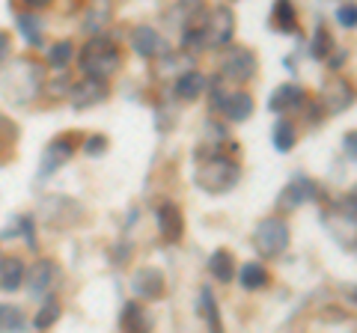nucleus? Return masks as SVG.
<instances>
[{
	"label": "nucleus",
	"instance_id": "nucleus-1",
	"mask_svg": "<svg viewBox=\"0 0 357 333\" xmlns=\"http://www.w3.org/2000/svg\"><path fill=\"white\" fill-rule=\"evenodd\" d=\"M236 33V13L229 6H215L203 15L199 24L185 30V48L199 54L203 48H227Z\"/></svg>",
	"mask_w": 357,
	"mask_h": 333
},
{
	"label": "nucleus",
	"instance_id": "nucleus-2",
	"mask_svg": "<svg viewBox=\"0 0 357 333\" xmlns=\"http://www.w3.org/2000/svg\"><path fill=\"white\" fill-rule=\"evenodd\" d=\"M77 63H81L84 77L98 81V84H107L110 77L122 69V54L107 36H93L84 45V51L77 54Z\"/></svg>",
	"mask_w": 357,
	"mask_h": 333
},
{
	"label": "nucleus",
	"instance_id": "nucleus-3",
	"mask_svg": "<svg viewBox=\"0 0 357 333\" xmlns=\"http://www.w3.org/2000/svg\"><path fill=\"white\" fill-rule=\"evenodd\" d=\"M238 179H241V166H238V161L227 158V155H208L194 173V182L203 187L208 196H220V194L232 191V187L238 185Z\"/></svg>",
	"mask_w": 357,
	"mask_h": 333
},
{
	"label": "nucleus",
	"instance_id": "nucleus-4",
	"mask_svg": "<svg viewBox=\"0 0 357 333\" xmlns=\"http://www.w3.org/2000/svg\"><path fill=\"white\" fill-rule=\"evenodd\" d=\"M289 238H292V232H289V224L283 217H262L259 224L253 229V247L259 253L262 259H277L283 256L286 247H289Z\"/></svg>",
	"mask_w": 357,
	"mask_h": 333
},
{
	"label": "nucleus",
	"instance_id": "nucleus-5",
	"mask_svg": "<svg viewBox=\"0 0 357 333\" xmlns=\"http://www.w3.org/2000/svg\"><path fill=\"white\" fill-rule=\"evenodd\" d=\"M325 224L333 232V238L345 247H357V206L351 199H340L325 212Z\"/></svg>",
	"mask_w": 357,
	"mask_h": 333
},
{
	"label": "nucleus",
	"instance_id": "nucleus-6",
	"mask_svg": "<svg viewBox=\"0 0 357 333\" xmlns=\"http://www.w3.org/2000/svg\"><path fill=\"white\" fill-rule=\"evenodd\" d=\"M354 98H357L354 86H351L349 81H345V77L333 75V77H328V81L321 84V93H319V107L325 110V114L337 116V114H342V110H349V107L354 104Z\"/></svg>",
	"mask_w": 357,
	"mask_h": 333
},
{
	"label": "nucleus",
	"instance_id": "nucleus-7",
	"mask_svg": "<svg viewBox=\"0 0 357 333\" xmlns=\"http://www.w3.org/2000/svg\"><path fill=\"white\" fill-rule=\"evenodd\" d=\"M220 72H223V77H229V81L244 84V81H250V77H256V72H259V57H256L250 48H227L223 63H220Z\"/></svg>",
	"mask_w": 357,
	"mask_h": 333
},
{
	"label": "nucleus",
	"instance_id": "nucleus-8",
	"mask_svg": "<svg viewBox=\"0 0 357 333\" xmlns=\"http://www.w3.org/2000/svg\"><path fill=\"white\" fill-rule=\"evenodd\" d=\"M24 280H27V292H30L33 297H51L54 288L60 286L63 274H60V265L54 262V259H39V262L24 274Z\"/></svg>",
	"mask_w": 357,
	"mask_h": 333
},
{
	"label": "nucleus",
	"instance_id": "nucleus-9",
	"mask_svg": "<svg viewBox=\"0 0 357 333\" xmlns=\"http://www.w3.org/2000/svg\"><path fill=\"white\" fill-rule=\"evenodd\" d=\"M66 208H77V203H75V199H69V196H45L39 203V217L48 226H54V229H69L81 217H77V215H66Z\"/></svg>",
	"mask_w": 357,
	"mask_h": 333
},
{
	"label": "nucleus",
	"instance_id": "nucleus-10",
	"mask_svg": "<svg viewBox=\"0 0 357 333\" xmlns=\"http://www.w3.org/2000/svg\"><path fill=\"white\" fill-rule=\"evenodd\" d=\"M75 137L72 134H63V137H54L48 146H45L42 152V164H39V179H48V176H54L60 170V166L66 164L75 155Z\"/></svg>",
	"mask_w": 357,
	"mask_h": 333
},
{
	"label": "nucleus",
	"instance_id": "nucleus-11",
	"mask_svg": "<svg viewBox=\"0 0 357 333\" xmlns=\"http://www.w3.org/2000/svg\"><path fill=\"white\" fill-rule=\"evenodd\" d=\"M131 288L134 295L143 297V301H158V297H164V274L158 268H137L131 277Z\"/></svg>",
	"mask_w": 357,
	"mask_h": 333
},
{
	"label": "nucleus",
	"instance_id": "nucleus-12",
	"mask_svg": "<svg viewBox=\"0 0 357 333\" xmlns=\"http://www.w3.org/2000/svg\"><path fill=\"white\" fill-rule=\"evenodd\" d=\"M158 235L167 241V244H176L178 238H182L185 232V217H182V208H178L176 203H161L158 206Z\"/></svg>",
	"mask_w": 357,
	"mask_h": 333
},
{
	"label": "nucleus",
	"instance_id": "nucleus-13",
	"mask_svg": "<svg viewBox=\"0 0 357 333\" xmlns=\"http://www.w3.org/2000/svg\"><path fill=\"white\" fill-rule=\"evenodd\" d=\"M310 199H321V187L312 179H307V176H298V179L283 191L280 208H298V206L310 203Z\"/></svg>",
	"mask_w": 357,
	"mask_h": 333
},
{
	"label": "nucleus",
	"instance_id": "nucleus-14",
	"mask_svg": "<svg viewBox=\"0 0 357 333\" xmlns=\"http://www.w3.org/2000/svg\"><path fill=\"white\" fill-rule=\"evenodd\" d=\"M304 104H307V93H304V86H298V84L277 86L271 98H268V110H274V114H289V110H298Z\"/></svg>",
	"mask_w": 357,
	"mask_h": 333
},
{
	"label": "nucleus",
	"instance_id": "nucleus-15",
	"mask_svg": "<svg viewBox=\"0 0 357 333\" xmlns=\"http://www.w3.org/2000/svg\"><path fill=\"white\" fill-rule=\"evenodd\" d=\"M152 316L149 309L137 304V301H128L126 307H122V316H119V327L122 333H152Z\"/></svg>",
	"mask_w": 357,
	"mask_h": 333
},
{
	"label": "nucleus",
	"instance_id": "nucleus-16",
	"mask_svg": "<svg viewBox=\"0 0 357 333\" xmlns=\"http://www.w3.org/2000/svg\"><path fill=\"white\" fill-rule=\"evenodd\" d=\"M206 86H208L206 75L197 72V69H191V72H185V75L176 77L173 93H176V98H182V102H197V98L206 93Z\"/></svg>",
	"mask_w": 357,
	"mask_h": 333
},
{
	"label": "nucleus",
	"instance_id": "nucleus-17",
	"mask_svg": "<svg viewBox=\"0 0 357 333\" xmlns=\"http://www.w3.org/2000/svg\"><path fill=\"white\" fill-rule=\"evenodd\" d=\"M131 48L137 51L140 57H158V54H164V42L152 27L140 24L131 30Z\"/></svg>",
	"mask_w": 357,
	"mask_h": 333
},
{
	"label": "nucleus",
	"instance_id": "nucleus-18",
	"mask_svg": "<svg viewBox=\"0 0 357 333\" xmlns=\"http://www.w3.org/2000/svg\"><path fill=\"white\" fill-rule=\"evenodd\" d=\"M102 98H107V84H98V81H89V77H84L81 84L72 86V104L75 107L98 104Z\"/></svg>",
	"mask_w": 357,
	"mask_h": 333
},
{
	"label": "nucleus",
	"instance_id": "nucleus-19",
	"mask_svg": "<svg viewBox=\"0 0 357 333\" xmlns=\"http://www.w3.org/2000/svg\"><path fill=\"white\" fill-rule=\"evenodd\" d=\"M24 274L27 268L21 259H3L0 262V292H18L21 283H24Z\"/></svg>",
	"mask_w": 357,
	"mask_h": 333
},
{
	"label": "nucleus",
	"instance_id": "nucleus-20",
	"mask_svg": "<svg viewBox=\"0 0 357 333\" xmlns=\"http://www.w3.org/2000/svg\"><path fill=\"white\" fill-rule=\"evenodd\" d=\"M208 271H211V277H215L218 283H229L232 277H236V256H232L227 247L215 250L208 256Z\"/></svg>",
	"mask_w": 357,
	"mask_h": 333
},
{
	"label": "nucleus",
	"instance_id": "nucleus-21",
	"mask_svg": "<svg viewBox=\"0 0 357 333\" xmlns=\"http://www.w3.org/2000/svg\"><path fill=\"white\" fill-rule=\"evenodd\" d=\"M199 316L206 318L208 333H223L220 309H218V301H215V292H211L208 286H203V292H199Z\"/></svg>",
	"mask_w": 357,
	"mask_h": 333
},
{
	"label": "nucleus",
	"instance_id": "nucleus-22",
	"mask_svg": "<svg viewBox=\"0 0 357 333\" xmlns=\"http://www.w3.org/2000/svg\"><path fill=\"white\" fill-rule=\"evenodd\" d=\"M238 280H241V286L248 288V292H259V288H265L268 286V268L262 262H248V265H241V271H238Z\"/></svg>",
	"mask_w": 357,
	"mask_h": 333
},
{
	"label": "nucleus",
	"instance_id": "nucleus-23",
	"mask_svg": "<svg viewBox=\"0 0 357 333\" xmlns=\"http://www.w3.org/2000/svg\"><path fill=\"white\" fill-rule=\"evenodd\" d=\"M223 114H227V119H232V122H244L253 114V98L248 93L227 95V102H223Z\"/></svg>",
	"mask_w": 357,
	"mask_h": 333
},
{
	"label": "nucleus",
	"instance_id": "nucleus-24",
	"mask_svg": "<svg viewBox=\"0 0 357 333\" xmlns=\"http://www.w3.org/2000/svg\"><path fill=\"white\" fill-rule=\"evenodd\" d=\"M271 24L280 30V33H295L298 30V13L289 0H280L274 3V13H271Z\"/></svg>",
	"mask_w": 357,
	"mask_h": 333
},
{
	"label": "nucleus",
	"instance_id": "nucleus-25",
	"mask_svg": "<svg viewBox=\"0 0 357 333\" xmlns=\"http://www.w3.org/2000/svg\"><path fill=\"white\" fill-rule=\"evenodd\" d=\"M27 325L24 309L13 304H0V333H21Z\"/></svg>",
	"mask_w": 357,
	"mask_h": 333
},
{
	"label": "nucleus",
	"instance_id": "nucleus-26",
	"mask_svg": "<svg viewBox=\"0 0 357 333\" xmlns=\"http://www.w3.org/2000/svg\"><path fill=\"white\" fill-rule=\"evenodd\" d=\"M57 321H60V301L51 295V297H45L42 301L36 318H33V325H36V330H48V327L57 325Z\"/></svg>",
	"mask_w": 357,
	"mask_h": 333
},
{
	"label": "nucleus",
	"instance_id": "nucleus-27",
	"mask_svg": "<svg viewBox=\"0 0 357 333\" xmlns=\"http://www.w3.org/2000/svg\"><path fill=\"white\" fill-rule=\"evenodd\" d=\"M18 30H21V36H24L27 45H42V21L36 15H30V13H21L18 15Z\"/></svg>",
	"mask_w": 357,
	"mask_h": 333
},
{
	"label": "nucleus",
	"instance_id": "nucleus-28",
	"mask_svg": "<svg viewBox=\"0 0 357 333\" xmlns=\"http://www.w3.org/2000/svg\"><path fill=\"white\" fill-rule=\"evenodd\" d=\"M295 125H292V119H277L274 122V146L277 152H289L295 146Z\"/></svg>",
	"mask_w": 357,
	"mask_h": 333
},
{
	"label": "nucleus",
	"instance_id": "nucleus-29",
	"mask_svg": "<svg viewBox=\"0 0 357 333\" xmlns=\"http://www.w3.org/2000/svg\"><path fill=\"white\" fill-rule=\"evenodd\" d=\"M312 57L316 60H328L331 57V51H337V45H333V36H331V30L321 24L319 30H316V36H312Z\"/></svg>",
	"mask_w": 357,
	"mask_h": 333
},
{
	"label": "nucleus",
	"instance_id": "nucleus-30",
	"mask_svg": "<svg viewBox=\"0 0 357 333\" xmlns=\"http://www.w3.org/2000/svg\"><path fill=\"white\" fill-rule=\"evenodd\" d=\"M72 57H75V45H72L69 39H63V42H57V45H51V51H48V63L54 65V69H66Z\"/></svg>",
	"mask_w": 357,
	"mask_h": 333
},
{
	"label": "nucleus",
	"instance_id": "nucleus-31",
	"mask_svg": "<svg viewBox=\"0 0 357 333\" xmlns=\"http://www.w3.org/2000/svg\"><path fill=\"white\" fill-rule=\"evenodd\" d=\"M84 152L93 155V158H96V155H105V152H107V137H105V134L86 137V140H84Z\"/></svg>",
	"mask_w": 357,
	"mask_h": 333
},
{
	"label": "nucleus",
	"instance_id": "nucleus-32",
	"mask_svg": "<svg viewBox=\"0 0 357 333\" xmlns=\"http://www.w3.org/2000/svg\"><path fill=\"white\" fill-rule=\"evenodd\" d=\"M15 137H18V128H15L6 116H0V149H3V146H13Z\"/></svg>",
	"mask_w": 357,
	"mask_h": 333
},
{
	"label": "nucleus",
	"instance_id": "nucleus-33",
	"mask_svg": "<svg viewBox=\"0 0 357 333\" xmlns=\"http://www.w3.org/2000/svg\"><path fill=\"white\" fill-rule=\"evenodd\" d=\"M337 18H340V24L342 27H357V6L354 3H345V6H340V13H337Z\"/></svg>",
	"mask_w": 357,
	"mask_h": 333
},
{
	"label": "nucleus",
	"instance_id": "nucleus-34",
	"mask_svg": "<svg viewBox=\"0 0 357 333\" xmlns=\"http://www.w3.org/2000/svg\"><path fill=\"white\" fill-rule=\"evenodd\" d=\"M342 149L351 161H357V131H349V134L342 137Z\"/></svg>",
	"mask_w": 357,
	"mask_h": 333
},
{
	"label": "nucleus",
	"instance_id": "nucleus-35",
	"mask_svg": "<svg viewBox=\"0 0 357 333\" xmlns=\"http://www.w3.org/2000/svg\"><path fill=\"white\" fill-rule=\"evenodd\" d=\"M9 51H13V39H9L6 30H0V63L9 57Z\"/></svg>",
	"mask_w": 357,
	"mask_h": 333
},
{
	"label": "nucleus",
	"instance_id": "nucleus-36",
	"mask_svg": "<svg viewBox=\"0 0 357 333\" xmlns=\"http://www.w3.org/2000/svg\"><path fill=\"white\" fill-rule=\"evenodd\" d=\"M345 60H349V51H342V48H337V54H333V57H328V65H331V69H333V72H337V69H340V65H342Z\"/></svg>",
	"mask_w": 357,
	"mask_h": 333
},
{
	"label": "nucleus",
	"instance_id": "nucleus-37",
	"mask_svg": "<svg viewBox=\"0 0 357 333\" xmlns=\"http://www.w3.org/2000/svg\"><path fill=\"white\" fill-rule=\"evenodd\" d=\"M342 292H345V297H349L351 304H357V286H349V288H342Z\"/></svg>",
	"mask_w": 357,
	"mask_h": 333
},
{
	"label": "nucleus",
	"instance_id": "nucleus-38",
	"mask_svg": "<svg viewBox=\"0 0 357 333\" xmlns=\"http://www.w3.org/2000/svg\"><path fill=\"white\" fill-rule=\"evenodd\" d=\"M349 199H351V203L357 206V187H354V191H351V196H349Z\"/></svg>",
	"mask_w": 357,
	"mask_h": 333
},
{
	"label": "nucleus",
	"instance_id": "nucleus-39",
	"mask_svg": "<svg viewBox=\"0 0 357 333\" xmlns=\"http://www.w3.org/2000/svg\"><path fill=\"white\" fill-rule=\"evenodd\" d=\"M0 262H3V259H0Z\"/></svg>",
	"mask_w": 357,
	"mask_h": 333
}]
</instances>
